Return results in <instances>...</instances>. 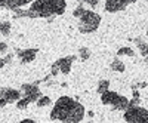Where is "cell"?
I'll return each mask as SVG.
<instances>
[{"label":"cell","mask_w":148,"mask_h":123,"mask_svg":"<svg viewBox=\"0 0 148 123\" xmlns=\"http://www.w3.org/2000/svg\"><path fill=\"white\" fill-rule=\"evenodd\" d=\"M73 98L70 96H61L59 100L56 101L55 107L52 108L51 111V120H59V122H68L70 119V113H71V108L74 105Z\"/></svg>","instance_id":"1"},{"label":"cell","mask_w":148,"mask_h":123,"mask_svg":"<svg viewBox=\"0 0 148 123\" xmlns=\"http://www.w3.org/2000/svg\"><path fill=\"white\" fill-rule=\"evenodd\" d=\"M101 24V16L96 14L93 10H86L84 15L80 18V22H79V31L83 33V34H89V33H93L98 30Z\"/></svg>","instance_id":"2"},{"label":"cell","mask_w":148,"mask_h":123,"mask_svg":"<svg viewBox=\"0 0 148 123\" xmlns=\"http://www.w3.org/2000/svg\"><path fill=\"white\" fill-rule=\"evenodd\" d=\"M123 119L126 122H148V110L136 105V107H127L125 110Z\"/></svg>","instance_id":"3"},{"label":"cell","mask_w":148,"mask_h":123,"mask_svg":"<svg viewBox=\"0 0 148 123\" xmlns=\"http://www.w3.org/2000/svg\"><path fill=\"white\" fill-rule=\"evenodd\" d=\"M22 92L25 93V98L30 102H37V100L42 96V92L37 88V85H28V83L22 85Z\"/></svg>","instance_id":"4"},{"label":"cell","mask_w":148,"mask_h":123,"mask_svg":"<svg viewBox=\"0 0 148 123\" xmlns=\"http://www.w3.org/2000/svg\"><path fill=\"white\" fill-rule=\"evenodd\" d=\"M127 6L126 0H107L105 2V10L111 12V14H116V12H120Z\"/></svg>","instance_id":"5"},{"label":"cell","mask_w":148,"mask_h":123,"mask_svg":"<svg viewBox=\"0 0 148 123\" xmlns=\"http://www.w3.org/2000/svg\"><path fill=\"white\" fill-rule=\"evenodd\" d=\"M84 117V107L80 102H74L73 108H71V113H70V119L68 122H80Z\"/></svg>","instance_id":"6"},{"label":"cell","mask_w":148,"mask_h":123,"mask_svg":"<svg viewBox=\"0 0 148 123\" xmlns=\"http://www.w3.org/2000/svg\"><path fill=\"white\" fill-rule=\"evenodd\" d=\"M36 54H37V49H25V51H21V49H18V51H16V55H18V58L21 59L22 64L33 63L34 58H36Z\"/></svg>","instance_id":"7"},{"label":"cell","mask_w":148,"mask_h":123,"mask_svg":"<svg viewBox=\"0 0 148 123\" xmlns=\"http://www.w3.org/2000/svg\"><path fill=\"white\" fill-rule=\"evenodd\" d=\"M76 59H77L76 55H70V56H65V58L58 59V64H59L61 73H62V74H70V71H71V64H73Z\"/></svg>","instance_id":"8"},{"label":"cell","mask_w":148,"mask_h":123,"mask_svg":"<svg viewBox=\"0 0 148 123\" xmlns=\"http://www.w3.org/2000/svg\"><path fill=\"white\" fill-rule=\"evenodd\" d=\"M119 98V93L117 92H113V91H105L104 93H101V102L104 105H113L116 102V100Z\"/></svg>","instance_id":"9"},{"label":"cell","mask_w":148,"mask_h":123,"mask_svg":"<svg viewBox=\"0 0 148 123\" xmlns=\"http://www.w3.org/2000/svg\"><path fill=\"white\" fill-rule=\"evenodd\" d=\"M0 98H5V100L8 101V104H12V102H16L19 98H21V92L19 91H15V89L6 88L5 89V93L0 96Z\"/></svg>","instance_id":"10"},{"label":"cell","mask_w":148,"mask_h":123,"mask_svg":"<svg viewBox=\"0 0 148 123\" xmlns=\"http://www.w3.org/2000/svg\"><path fill=\"white\" fill-rule=\"evenodd\" d=\"M129 104H130V101L127 100L126 96L119 95V98L116 100V102L111 105V107H113V110H117V111H125V110L129 107Z\"/></svg>","instance_id":"11"},{"label":"cell","mask_w":148,"mask_h":123,"mask_svg":"<svg viewBox=\"0 0 148 123\" xmlns=\"http://www.w3.org/2000/svg\"><path fill=\"white\" fill-rule=\"evenodd\" d=\"M51 5L53 9V15H62L67 9L65 0H51Z\"/></svg>","instance_id":"12"},{"label":"cell","mask_w":148,"mask_h":123,"mask_svg":"<svg viewBox=\"0 0 148 123\" xmlns=\"http://www.w3.org/2000/svg\"><path fill=\"white\" fill-rule=\"evenodd\" d=\"M110 67H111V70L116 71V73H123V71L126 70V65L123 64V61H120L119 58H116L113 63L110 64Z\"/></svg>","instance_id":"13"},{"label":"cell","mask_w":148,"mask_h":123,"mask_svg":"<svg viewBox=\"0 0 148 123\" xmlns=\"http://www.w3.org/2000/svg\"><path fill=\"white\" fill-rule=\"evenodd\" d=\"M117 56H135V51L129 46H123L117 51Z\"/></svg>","instance_id":"14"},{"label":"cell","mask_w":148,"mask_h":123,"mask_svg":"<svg viewBox=\"0 0 148 123\" xmlns=\"http://www.w3.org/2000/svg\"><path fill=\"white\" fill-rule=\"evenodd\" d=\"M90 56H92V52H90L89 47H80L79 49V58L82 61H88Z\"/></svg>","instance_id":"15"},{"label":"cell","mask_w":148,"mask_h":123,"mask_svg":"<svg viewBox=\"0 0 148 123\" xmlns=\"http://www.w3.org/2000/svg\"><path fill=\"white\" fill-rule=\"evenodd\" d=\"M37 107H40V108H45V107H47V105H51L52 104V100H51V98H49V96H40L39 98V100H37Z\"/></svg>","instance_id":"16"},{"label":"cell","mask_w":148,"mask_h":123,"mask_svg":"<svg viewBox=\"0 0 148 123\" xmlns=\"http://www.w3.org/2000/svg\"><path fill=\"white\" fill-rule=\"evenodd\" d=\"M110 89V80H99L98 83V88H96V92L98 93H104L105 91Z\"/></svg>","instance_id":"17"},{"label":"cell","mask_w":148,"mask_h":123,"mask_svg":"<svg viewBox=\"0 0 148 123\" xmlns=\"http://www.w3.org/2000/svg\"><path fill=\"white\" fill-rule=\"evenodd\" d=\"M9 33H10V22H8V21L0 22V34L9 36Z\"/></svg>","instance_id":"18"},{"label":"cell","mask_w":148,"mask_h":123,"mask_svg":"<svg viewBox=\"0 0 148 123\" xmlns=\"http://www.w3.org/2000/svg\"><path fill=\"white\" fill-rule=\"evenodd\" d=\"M28 104H30V101L27 100L25 96H24V98H19V100L16 101V107H18L19 110H25V108L28 107Z\"/></svg>","instance_id":"19"},{"label":"cell","mask_w":148,"mask_h":123,"mask_svg":"<svg viewBox=\"0 0 148 123\" xmlns=\"http://www.w3.org/2000/svg\"><path fill=\"white\" fill-rule=\"evenodd\" d=\"M138 47H139V54L144 56V58H147L148 59V43H139L138 45Z\"/></svg>","instance_id":"20"},{"label":"cell","mask_w":148,"mask_h":123,"mask_svg":"<svg viewBox=\"0 0 148 123\" xmlns=\"http://www.w3.org/2000/svg\"><path fill=\"white\" fill-rule=\"evenodd\" d=\"M84 12H86V9H84L83 6H77L76 9H74V12H73V15L76 16V18H79V19H80V18H82V16L84 15Z\"/></svg>","instance_id":"21"},{"label":"cell","mask_w":148,"mask_h":123,"mask_svg":"<svg viewBox=\"0 0 148 123\" xmlns=\"http://www.w3.org/2000/svg\"><path fill=\"white\" fill-rule=\"evenodd\" d=\"M59 73H61V68H59V64H58V61H56V63H53L52 67H51V76L55 77V76L59 74Z\"/></svg>","instance_id":"22"},{"label":"cell","mask_w":148,"mask_h":123,"mask_svg":"<svg viewBox=\"0 0 148 123\" xmlns=\"http://www.w3.org/2000/svg\"><path fill=\"white\" fill-rule=\"evenodd\" d=\"M14 2H15V5H16L18 8H21V6H24V5H28V3L34 2V0H14Z\"/></svg>","instance_id":"23"},{"label":"cell","mask_w":148,"mask_h":123,"mask_svg":"<svg viewBox=\"0 0 148 123\" xmlns=\"http://www.w3.org/2000/svg\"><path fill=\"white\" fill-rule=\"evenodd\" d=\"M83 2H84L86 5L92 6V8H96V6H98V3H99L101 0H83Z\"/></svg>","instance_id":"24"},{"label":"cell","mask_w":148,"mask_h":123,"mask_svg":"<svg viewBox=\"0 0 148 123\" xmlns=\"http://www.w3.org/2000/svg\"><path fill=\"white\" fill-rule=\"evenodd\" d=\"M8 45L5 43V42H2V43H0V55H2V54H6L8 52Z\"/></svg>","instance_id":"25"},{"label":"cell","mask_w":148,"mask_h":123,"mask_svg":"<svg viewBox=\"0 0 148 123\" xmlns=\"http://www.w3.org/2000/svg\"><path fill=\"white\" fill-rule=\"evenodd\" d=\"M12 58H14V55H12V54H9V55H6L3 59H5V63H6V64H9L10 61H12Z\"/></svg>","instance_id":"26"},{"label":"cell","mask_w":148,"mask_h":123,"mask_svg":"<svg viewBox=\"0 0 148 123\" xmlns=\"http://www.w3.org/2000/svg\"><path fill=\"white\" fill-rule=\"evenodd\" d=\"M133 92H132V96L133 98H141V93H139V91L138 89H132Z\"/></svg>","instance_id":"27"},{"label":"cell","mask_w":148,"mask_h":123,"mask_svg":"<svg viewBox=\"0 0 148 123\" xmlns=\"http://www.w3.org/2000/svg\"><path fill=\"white\" fill-rule=\"evenodd\" d=\"M8 104V101L5 100V98H0V107H5Z\"/></svg>","instance_id":"28"},{"label":"cell","mask_w":148,"mask_h":123,"mask_svg":"<svg viewBox=\"0 0 148 123\" xmlns=\"http://www.w3.org/2000/svg\"><path fill=\"white\" fill-rule=\"evenodd\" d=\"M147 86H148L147 82H141V83H138V88H147Z\"/></svg>","instance_id":"29"},{"label":"cell","mask_w":148,"mask_h":123,"mask_svg":"<svg viewBox=\"0 0 148 123\" xmlns=\"http://www.w3.org/2000/svg\"><path fill=\"white\" fill-rule=\"evenodd\" d=\"M6 65V63H5V59H2V58H0V68H3Z\"/></svg>","instance_id":"30"},{"label":"cell","mask_w":148,"mask_h":123,"mask_svg":"<svg viewBox=\"0 0 148 123\" xmlns=\"http://www.w3.org/2000/svg\"><path fill=\"white\" fill-rule=\"evenodd\" d=\"M88 116H89V117H93L95 114H93V111H89V113H88Z\"/></svg>","instance_id":"31"},{"label":"cell","mask_w":148,"mask_h":123,"mask_svg":"<svg viewBox=\"0 0 148 123\" xmlns=\"http://www.w3.org/2000/svg\"><path fill=\"white\" fill-rule=\"evenodd\" d=\"M147 36H148V30H147Z\"/></svg>","instance_id":"32"}]
</instances>
